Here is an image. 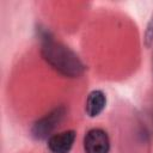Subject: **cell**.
Instances as JSON below:
<instances>
[{
    "mask_svg": "<svg viewBox=\"0 0 153 153\" xmlns=\"http://www.w3.org/2000/svg\"><path fill=\"white\" fill-rule=\"evenodd\" d=\"M75 137L76 133L73 129L53 134L47 141L48 149L51 153H69L74 145Z\"/></svg>",
    "mask_w": 153,
    "mask_h": 153,
    "instance_id": "obj_4",
    "label": "cell"
},
{
    "mask_svg": "<svg viewBox=\"0 0 153 153\" xmlns=\"http://www.w3.org/2000/svg\"><path fill=\"white\" fill-rule=\"evenodd\" d=\"M66 116V108L63 105L56 106L50 112L33 122L31 127V134L36 140H44L51 136L54 129L63 121Z\"/></svg>",
    "mask_w": 153,
    "mask_h": 153,
    "instance_id": "obj_2",
    "label": "cell"
},
{
    "mask_svg": "<svg viewBox=\"0 0 153 153\" xmlns=\"http://www.w3.org/2000/svg\"><path fill=\"white\" fill-rule=\"evenodd\" d=\"M85 153H109L110 139L102 128H92L86 131L82 140Z\"/></svg>",
    "mask_w": 153,
    "mask_h": 153,
    "instance_id": "obj_3",
    "label": "cell"
},
{
    "mask_svg": "<svg viewBox=\"0 0 153 153\" xmlns=\"http://www.w3.org/2000/svg\"><path fill=\"white\" fill-rule=\"evenodd\" d=\"M106 106V96L100 90H93L88 93L86 104H85V111L90 117H97L103 112V110Z\"/></svg>",
    "mask_w": 153,
    "mask_h": 153,
    "instance_id": "obj_5",
    "label": "cell"
},
{
    "mask_svg": "<svg viewBox=\"0 0 153 153\" xmlns=\"http://www.w3.org/2000/svg\"><path fill=\"white\" fill-rule=\"evenodd\" d=\"M143 42H145V45H146L147 48H149V47L152 45V43H153V16H152L149 23L147 24Z\"/></svg>",
    "mask_w": 153,
    "mask_h": 153,
    "instance_id": "obj_6",
    "label": "cell"
},
{
    "mask_svg": "<svg viewBox=\"0 0 153 153\" xmlns=\"http://www.w3.org/2000/svg\"><path fill=\"white\" fill-rule=\"evenodd\" d=\"M41 54L44 61L63 76L79 78L85 72V65L79 56L47 31L41 35Z\"/></svg>",
    "mask_w": 153,
    "mask_h": 153,
    "instance_id": "obj_1",
    "label": "cell"
}]
</instances>
